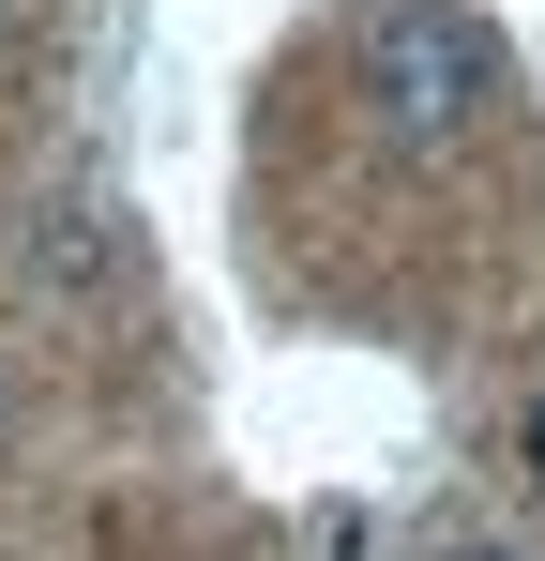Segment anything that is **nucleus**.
I'll return each mask as SVG.
<instances>
[{
  "instance_id": "obj_1",
  "label": "nucleus",
  "mask_w": 545,
  "mask_h": 561,
  "mask_svg": "<svg viewBox=\"0 0 545 561\" xmlns=\"http://www.w3.org/2000/svg\"><path fill=\"white\" fill-rule=\"evenodd\" d=\"M349 77H363V122H394L409 152H440V137H469V122H500V92H515L500 31L454 15V0H363Z\"/></svg>"
},
{
  "instance_id": "obj_2",
  "label": "nucleus",
  "mask_w": 545,
  "mask_h": 561,
  "mask_svg": "<svg viewBox=\"0 0 545 561\" xmlns=\"http://www.w3.org/2000/svg\"><path fill=\"white\" fill-rule=\"evenodd\" d=\"M515 456H531V485H545V394H531V425H515Z\"/></svg>"
},
{
  "instance_id": "obj_3",
  "label": "nucleus",
  "mask_w": 545,
  "mask_h": 561,
  "mask_svg": "<svg viewBox=\"0 0 545 561\" xmlns=\"http://www.w3.org/2000/svg\"><path fill=\"white\" fill-rule=\"evenodd\" d=\"M454 561H515V547H454Z\"/></svg>"
}]
</instances>
